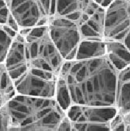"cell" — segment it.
<instances>
[{
    "mask_svg": "<svg viewBox=\"0 0 130 131\" xmlns=\"http://www.w3.org/2000/svg\"><path fill=\"white\" fill-rule=\"evenodd\" d=\"M118 72L104 56L65 60L59 75L66 81L73 104L116 106Z\"/></svg>",
    "mask_w": 130,
    "mask_h": 131,
    "instance_id": "obj_1",
    "label": "cell"
},
{
    "mask_svg": "<svg viewBox=\"0 0 130 131\" xmlns=\"http://www.w3.org/2000/svg\"><path fill=\"white\" fill-rule=\"evenodd\" d=\"M6 106L12 131H58L66 115L53 98L15 94Z\"/></svg>",
    "mask_w": 130,
    "mask_h": 131,
    "instance_id": "obj_2",
    "label": "cell"
},
{
    "mask_svg": "<svg viewBox=\"0 0 130 131\" xmlns=\"http://www.w3.org/2000/svg\"><path fill=\"white\" fill-rule=\"evenodd\" d=\"M19 32L25 38L30 67L59 75L65 60L51 39L47 24Z\"/></svg>",
    "mask_w": 130,
    "mask_h": 131,
    "instance_id": "obj_3",
    "label": "cell"
},
{
    "mask_svg": "<svg viewBox=\"0 0 130 131\" xmlns=\"http://www.w3.org/2000/svg\"><path fill=\"white\" fill-rule=\"evenodd\" d=\"M118 113L116 106L72 104L66 114L72 122V131L110 130V121Z\"/></svg>",
    "mask_w": 130,
    "mask_h": 131,
    "instance_id": "obj_4",
    "label": "cell"
},
{
    "mask_svg": "<svg viewBox=\"0 0 130 131\" xmlns=\"http://www.w3.org/2000/svg\"><path fill=\"white\" fill-rule=\"evenodd\" d=\"M49 34L65 60H74L79 44L82 40L78 21L53 14L47 23Z\"/></svg>",
    "mask_w": 130,
    "mask_h": 131,
    "instance_id": "obj_5",
    "label": "cell"
},
{
    "mask_svg": "<svg viewBox=\"0 0 130 131\" xmlns=\"http://www.w3.org/2000/svg\"><path fill=\"white\" fill-rule=\"evenodd\" d=\"M21 29L47 25L54 12V0H5Z\"/></svg>",
    "mask_w": 130,
    "mask_h": 131,
    "instance_id": "obj_6",
    "label": "cell"
},
{
    "mask_svg": "<svg viewBox=\"0 0 130 131\" xmlns=\"http://www.w3.org/2000/svg\"><path fill=\"white\" fill-rule=\"evenodd\" d=\"M58 75L29 67L14 81L16 94L40 98H55Z\"/></svg>",
    "mask_w": 130,
    "mask_h": 131,
    "instance_id": "obj_7",
    "label": "cell"
},
{
    "mask_svg": "<svg viewBox=\"0 0 130 131\" xmlns=\"http://www.w3.org/2000/svg\"><path fill=\"white\" fill-rule=\"evenodd\" d=\"M130 29V0H113L105 8L104 40L122 41Z\"/></svg>",
    "mask_w": 130,
    "mask_h": 131,
    "instance_id": "obj_8",
    "label": "cell"
},
{
    "mask_svg": "<svg viewBox=\"0 0 130 131\" xmlns=\"http://www.w3.org/2000/svg\"><path fill=\"white\" fill-rule=\"evenodd\" d=\"M4 64L14 82L20 78L30 67L25 38L20 32L14 38Z\"/></svg>",
    "mask_w": 130,
    "mask_h": 131,
    "instance_id": "obj_9",
    "label": "cell"
},
{
    "mask_svg": "<svg viewBox=\"0 0 130 131\" xmlns=\"http://www.w3.org/2000/svg\"><path fill=\"white\" fill-rule=\"evenodd\" d=\"M99 6L94 0H54L53 14L78 21L82 15L90 16Z\"/></svg>",
    "mask_w": 130,
    "mask_h": 131,
    "instance_id": "obj_10",
    "label": "cell"
},
{
    "mask_svg": "<svg viewBox=\"0 0 130 131\" xmlns=\"http://www.w3.org/2000/svg\"><path fill=\"white\" fill-rule=\"evenodd\" d=\"M105 56L118 72L130 65V51L122 41L105 40Z\"/></svg>",
    "mask_w": 130,
    "mask_h": 131,
    "instance_id": "obj_11",
    "label": "cell"
},
{
    "mask_svg": "<svg viewBox=\"0 0 130 131\" xmlns=\"http://www.w3.org/2000/svg\"><path fill=\"white\" fill-rule=\"evenodd\" d=\"M106 54L105 40L82 39L76 52L74 60H84L104 57Z\"/></svg>",
    "mask_w": 130,
    "mask_h": 131,
    "instance_id": "obj_12",
    "label": "cell"
},
{
    "mask_svg": "<svg viewBox=\"0 0 130 131\" xmlns=\"http://www.w3.org/2000/svg\"><path fill=\"white\" fill-rule=\"evenodd\" d=\"M116 107L118 113L124 114L130 110V80L119 81Z\"/></svg>",
    "mask_w": 130,
    "mask_h": 131,
    "instance_id": "obj_13",
    "label": "cell"
},
{
    "mask_svg": "<svg viewBox=\"0 0 130 131\" xmlns=\"http://www.w3.org/2000/svg\"><path fill=\"white\" fill-rule=\"evenodd\" d=\"M18 32L10 26H0V64H3L11 45Z\"/></svg>",
    "mask_w": 130,
    "mask_h": 131,
    "instance_id": "obj_14",
    "label": "cell"
},
{
    "mask_svg": "<svg viewBox=\"0 0 130 131\" xmlns=\"http://www.w3.org/2000/svg\"><path fill=\"white\" fill-rule=\"evenodd\" d=\"M54 99H56L58 105L61 106V108L65 111V113L69 108H70V106L73 104L70 91H69L66 81L59 75L58 78L56 95H55Z\"/></svg>",
    "mask_w": 130,
    "mask_h": 131,
    "instance_id": "obj_15",
    "label": "cell"
},
{
    "mask_svg": "<svg viewBox=\"0 0 130 131\" xmlns=\"http://www.w3.org/2000/svg\"><path fill=\"white\" fill-rule=\"evenodd\" d=\"M0 90L11 98L16 94L14 81L4 63L0 64Z\"/></svg>",
    "mask_w": 130,
    "mask_h": 131,
    "instance_id": "obj_16",
    "label": "cell"
},
{
    "mask_svg": "<svg viewBox=\"0 0 130 131\" xmlns=\"http://www.w3.org/2000/svg\"><path fill=\"white\" fill-rule=\"evenodd\" d=\"M111 131H126V124L125 122L123 115L117 113L109 123Z\"/></svg>",
    "mask_w": 130,
    "mask_h": 131,
    "instance_id": "obj_17",
    "label": "cell"
},
{
    "mask_svg": "<svg viewBox=\"0 0 130 131\" xmlns=\"http://www.w3.org/2000/svg\"><path fill=\"white\" fill-rule=\"evenodd\" d=\"M6 104L0 109V130L10 131L11 118Z\"/></svg>",
    "mask_w": 130,
    "mask_h": 131,
    "instance_id": "obj_18",
    "label": "cell"
},
{
    "mask_svg": "<svg viewBox=\"0 0 130 131\" xmlns=\"http://www.w3.org/2000/svg\"><path fill=\"white\" fill-rule=\"evenodd\" d=\"M11 13L5 0H0V26L6 25L11 18Z\"/></svg>",
    "mask_w": 130,
    "mask_h": 131,
    "instance_id": "obj_19",
    "label": "cell"
},
{
    "mask_svg": "<svg viewBox=\"0 0 130 131\" xmlns=\"http://www.w3.org/2000/svg\"><path fill=\"white\" fill-rule=\"evenodd\" d=\"M58 131H72V122L66 115L61 121L58 128Z\"/></svg>",
    "mask_w": 130,
    "mask_h": 131,
    "instance_id": "obj_20",
    "label": "cell"
},
{
    "mask_svg": "<svg viewBox=\"0 0 130 131\" xmlns=\"http://www.w3.org/2000/svg\"><path fill=\"white\" fill-rule=\"evenodd\" d=\"M11 99V96L6 95L5 92H3V91L0 90V109H1Z\"/></svg>",
    "mask_w": 130,
    "mask_h": 131,
    "instance_id": "obj_21",
    "label": "cell"
},
{
    "mask_svg": "<svg viewBox=\"0 0 130 131\" xmlns=\"http://www.w3.org/2000/svg\"><path fill=\"white\" fill-rule=\"evenodd\" d=\"M126 124V131H130V110L125 114H122Z\"/></svg>",
    "mask_w": 130,
    "mask_h": 131,
    "instance_id": "obj_22",
    "label": "cell"
},
{
    "mask_svg": "<svg viewBox=\"0 0 130 131\" xmlns=\"http://www.w3.org/2000/svg\"><path fill=\"white\" fill-rule=\"evenodd\" d=\"M122 41L124 42V44L128 48V49L130 51V29H129V31L127 33V34L125 35V37H124V39L122 40Z\"/></svg>",
    "mask_w": 130,
    "mask_h": 131,
    "instance_id": "obj_23",
    "label": "cell"
}]
</instances>
